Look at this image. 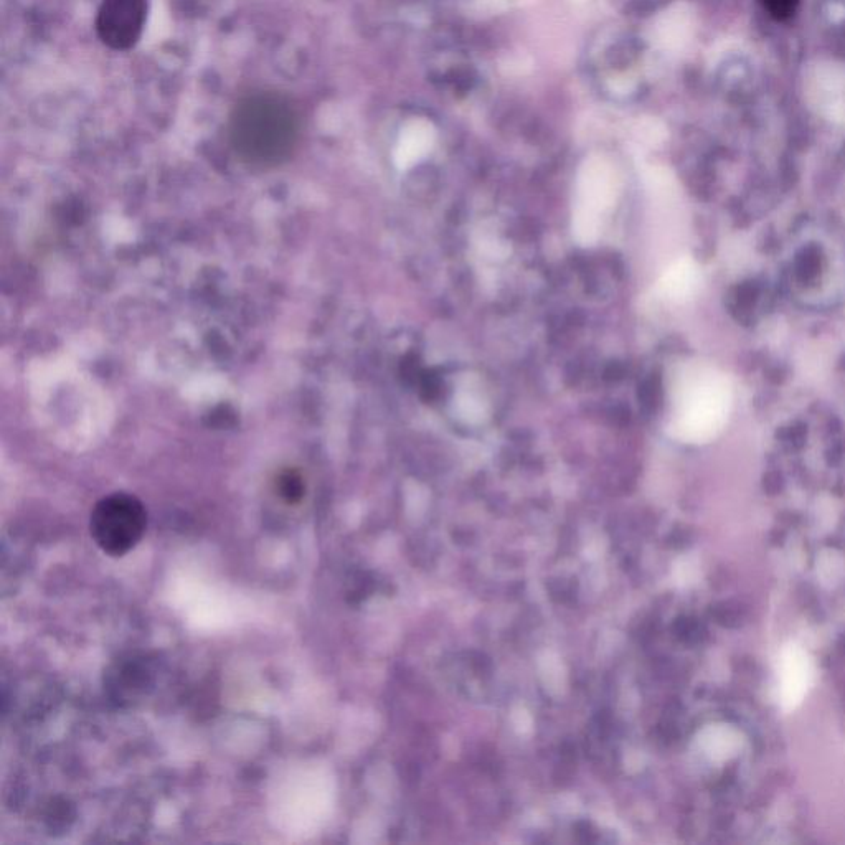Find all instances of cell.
I'll list each match as a JSON object with an SVG mask.
<instances>
[{
	"label": "cell",
	"mask_w": 845,
	"mask_h": 845,
	"mask_svg": "<svg viewBox=\"0 0 845 845\" xmlns=\"http://www.w3.org/2000/svg\"><path fill=\"white\" fill-rule=\"evenodd\" d=\"M301 121L291 101L278 93L246 96L230 116V144L251 166H278L298 146Z\"/></svg>",
	"instance_id": "cell-1"
},
{
	"label": "cell",
	"mask_w": 845,
	"mask_h": 845,
	"mask_svg": "<svg viewBox=\"0 0 845 845\" xmlns=\"http://www.w3.org/2000/svg\"><path fill=\"white\" fill-rule=\"evenodd\" d=\"M151 685V669L146 666V662L139 659L119 662L118 666L114 667V671L109 674L108 687L118 702L119 700L131 702L136 699L137 694H142Z\"/></svg>",
	"instance_id": "cell-8"
},
{
	"label": "cell",
	"mask_w": 845,
	"mask_h": 845,
	"mask_svg": "<svg viewBox=\"0 0 845 845\" xmlns=\"http://www.w3.org/2000/svg\"><path fill=\"white\" fill-rule=\"evenodd\" d=\"M816 679V666L803 646L789 643L778 659V700L781 709L794 710L801 705Z\"/></svg>",
	"instance_id": "cell-6"
},
{
	"label": "cell",
	"mask_w": 845,
	"mask_h": 845,
	"mask_svg": "<svg viewBox=\"0 0 845 845\" xmlns=\"http://www.w3.org/2000/svg\"><path fill=\"white\" fill-rule=\"evenodd\" d=\"M149 0H101L96 15V32L101 42L113 50L133 48L147 20Z\"/></svg>",
	"instance_id": "cell-5"
},
{
	"label": "cell",
	"mask_w": 845,
	"mask_h": 845,
	"mask_svg": "<svg viewBox=\"0 0 845 845\" xmlns=\"http://www.w3.org/2000/svg\"><path fill=\"white\" fill-rule=\"evenodd\" d=\"M278 492L281 499L288 504H299L306 494V484L298 471L288 469L278 477Z\"/></svg>",
	"instance_id": "cell-9"
},
{
	"label": "cell",
	"mask_w": 845,
	"mask_h": 845,
	"mask_svg": "<svg viewBox=\"0 0 845 845\" xmlns=\"http://www.w3.org/2000/svg\"><path fill=\"white\" fill-rule=\"evenodd\" d=\"M146 507L124 492L106 496L91 512V537L111 557H124L141 542L146 532Z\"/></svg>",
	"instance_id": "cell-3"
},
{
	"label": "cell",
	"mask_w": 845,
	"mask_h": 845,
	"mask_svg": "<svg viewBox=\"0 0 845 845\" xmlns=\"http://www.w3.org/2000/svg\"><path fill=\"white\" fill-rule=\"evenodd\" d=\"M702 286V273L694 260L682 258L664 273L659 281V293L662 298L685 303L699 293Z\"/></svg>",
	"instance_id": "cell-7"
},
{
	"label": "cell",
	"mask_w": 845,
	"mask_h": 845,
	"mask_svg": "<svg viewBox=\"0 0 845 845\" xmlns=\"http://www.w3.org/2000/svg\"><path fill=\"white\" fill-rule=\"evenodd\" d=\"M766 12L776 20H788L798 9L799 0H760Z\"/></svg>",
	"instance_id": "cell-10"
},
{
	"label": "cell",
	"mask_w": 845,
	"mask_h": 845,
	"mask_svg": "<svg viewBox=\"0 0 845 845\" xmlns=\"http://www.w3.org/2000/svg\"><path fill=\"white\" fill-rule=\"evenodd\" d=\"M732 410L730 378L710 365L687 364L676 378L669 433L682 443H709L727 426Z\"/></svg>",
	"instance_id": "cell-2"
},
{
	"label": "cell",
	"mask_w": 845,
	"mask_h": 845,
	"mask_svg": "<svg viewBox=\"0 0 845 845\" xmlns=\"http://www.w3.org/2000/svg\"><path fill=\"white\" fill-rule=\"evenodd\" d=\"M614 177L603 164H590L581 175L578 202L573 215V230L581 243H593L598 238L603 218L613 205Z\"/></svg>",
	"instance_id": "cell-4"
}]
</instances>
